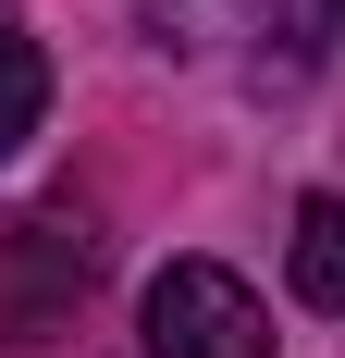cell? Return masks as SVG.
Wrapping results in <instances>:
<instances>
[{
  "label": "cell",
  "instance_id": "1",
  "mask_svg": "<svg viewBox=\"0 0 345 358\" xmlns=\"http://www.w3.org/2000/svg\"><path fill=\"white\" fill-rule=\"evenodd\" d=\"M148 358H272V309L247 296V272L222 259H172L148 272Z\"/></svg>",
  "mask_w": 345,
  "mask_h": 358
},
{
  "label": "cell",
  "instance_id": "2",
  "mask_svg": "<svg viewBox=\"0 0 345 358\" xmlns=\"http://www.w3.org/2000/svg\"><path fill=\"white\" fill-rule=\"evenodd\" d=\"M74 296H87V235L62 222H13L0 235V346H50Z\"/></svg>",
  "mask_w": 345,
  "mask_h": 358
},
{
  "label": "cell",
  "instance_id": "3",
  "mask_svg": "<svg viewBox=\"0 0 345 358\" xmlns=\"http://www.w3.org/2000/svg\"><path fill=\"white\" fill-rule=\"evenodd\" d=\"M309 309H345V198H296V248H284Z\"/></svg>",
  "mask_w": 345,
  "mask_h": 358
},
{
  "label": "cell",
  "instance_id": "4",
  "mask_svg": "<svg viewBox=\"0 0 345 358\" xmlns=\"http://www.w3.org/2000/svg\"><path fill=\"white\" fill-rule=\"evenodd\" d=\"M37 111H50V50L0 25V161H13V148L37 136Z\"/></svg>",
  "mask_w": 345,
  "mask_h": 358
},
{
  "label": "cell",
  "instance_id": "5",
  "mask_svg": "<svg viewBox=\"0 0 345 358\" xmlns=\"http://www.w3.org/2000/svg\"><path fill=\"white\" fill-rule=\"evenodd\" d=\"M333 13H345V0H333Z\"/></svg>",
  "mask_w": 345,
  "mask_h": 358
}]
</instances>
